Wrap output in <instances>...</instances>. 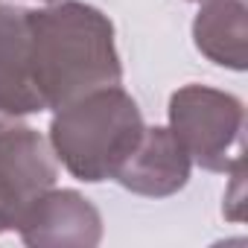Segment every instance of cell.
<instances>
[{"mask_svg":"<svg viewBox=\"0 0 248 248\" xmlns=\"http://www.w3.org/2000/svg\"><path fill=\"white\" fill-rule=\"evenodd\" d=\"M30 44L32 76L47 111L123 79L114 24L82 0H53L44 9H30Z\"/></svg>","mask_w":248,"mask_h":248,"instance_id":"obj_1","label":"cell"},{"mask_svg":"<svg viewBox=\"0 0 248 248\" xmlns=\"http://www.w3.org/2000/svg\"><path fill=\"white\" fill-rule=\"evenodd\" d=\"M143 114L120 85L91 91L59 108L50 123V146L62 167L88 184L117 175L143 138Z\"/></svg>","mask_w":248,"mask_h":248,"instance_id":"obj_2","label":"cell"},{"mask_svg":"<svg viewBox=\"0 0 248 248\" xmlns=\"http://www.w3.org/2000/svg\"><path fill=\"white\" fill-rule=\"evenodd\" d=\"M242 102L210 85H184L170 96V132L193 164L207 172H231L242 161Z\"/></svg>","mask_w":248,"mask_h":248,"instance_id":"obj_3","label":"cell"},{"mask_svg":"<svg viewBox=\"0 0 248 248\" xmlns=\"http://www.w3.org/2000/svg\"><path fill=\"white\" fill-rule=\"evenodd\" d=\"M56 155L30 126H0V233L15 231L24 210L56 184Z\"/></svg>","mask_w":248,"mask_h":248,"instance_id":"obj_4","label":"cell"},{"mask_svg":"<svg viewBox=\"0 0 248 248\" xmlns=\"http://www.w3.org/2000/svg\"><path fill=\"white\" fill-rule=\"evenodd\" d=\"M21 239L35 248H93L102 242V216L76 190H44L18 219Z\"/></svg>","mask_w":248,"mask_h":248,"instance_id":"obj_5","label":"cell"},{"mask_svg":"<svg viewBox=\"0 0 248 248\" xmlns=\"http://www.w3.org/2000/svg\"><path fill=\"white\" fill-rule=\"evenodd\" d=\"M47 111L32 76L30 9L0 6V126Z\"/></svg>","mask_w":248,"mask_h":248,"instance_id":"obj_6","label":"cell"},{"mask_svg":"<svg viewBox=\"0 0 248 248\" xmlns=\"http://www.w3.org/2000/svg\"><path fill=\"white\" fill-rule=\"evenodd\" d=\"M190 167H193V161L184 152V146L175 140L170 126L167 129L146 126L140 143L126 158V164L117 170L114 181L138 196H146V199H167V196H175L178 190H184V184L190 178Z\"/></svg>","mask_w":248,"mask_h":248,"instance_id":"obj_7","label":"cell"},{"mask_svg":"<svg viewBox=\"0 0 248 248\" xmlns=\"http://www.w3.org/2000/svg\"><path fill=\"white\" fill-rule=\"evenodd\" d=\"M193 41L202 56L219 67L245 70L248 64V0H204L196 21Z\"/></svg>","mask_w":248,"mask_h":248,"instance_id":"obj_8","label":"cell"},{"mask_svg":"<svg viewBox=\"0 0 248 248\" xmlns=\"http://www.w3.org/2000/svg\"><path fill=\"white\" fill-rule=\"evenodd\" d=\"M190 3H204V0H190Z\"/></svg>","mask_w":248,"mask_h":248,"instance_id":"obj_9","label":"cell"},{"mask_svg":"<svg viewBox=\"0 0 248 248\" xmlns=\"http://www.w3.org/2000/svg\"><path fill=\"white\" fill-rule=\"evenodd\" d=\"M44 3H53V0H44Z\"/></svg>","mask_w":248,"mask_h":248,"instance_id":"obj_10","label":"cell"}]
</instances>
